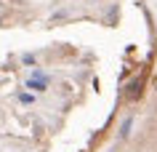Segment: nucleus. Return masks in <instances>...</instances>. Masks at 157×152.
<instances>
[{
  "label": "nucleus",
  "instance_id": "nucleus-1",
  "mask_svg": "<svg viewBox=\"0 0 157 152\" xmlns=\"http://www.w3.org/2000/svg\"><path fill=\"white\" fill-rule=\"evenodd\" d=\"M27 88H35V91H43V88H45V80H43L40 72L35 75V80H29V83H27Z\"/></svg>",
  "mask_w": 157,
  "mask_h": 152
}]
</instances>
